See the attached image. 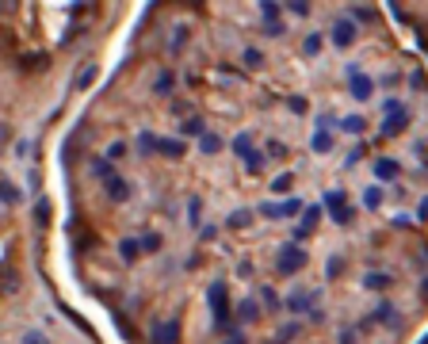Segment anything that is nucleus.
I'll list each match as a JSON object with an SVG mask.
<instances>
[{"instance_id":"obj_13","label":"nucleus","mask_w":428,"mask_h":344,"mask_svg":"<svg viewBox=\"0 0 428 344\" xmlns=\"http://www.w3.org/2000/svg\"><path fill=\"white\" fill-rule=\"evenodd\" d=\"M157 150L165 157H184V142H173V138H165V142H157Z\"/></svg>"},{"instance_id":"obj_33","label":"nucleus","mask_w":428,"mask_h":344,"mask_svg":"<svg viewBox=\"0 0 428 344\" xmlns=\"http://www.w3.org/2000/svg\"><path fill=\"white\" fill-rule=\"evenodd\" d=\"M173 88V73H161V81H157V92H168Z\"/></svg>"},{"instance_id":"obj_7","label":"nucleus","mask_w":428,"mask_h":344,"mask_svg":"<svg viewBox=\"0 0 428 344\" xmlns=\"http://www.w3.org/2000/svg\"><path fill=\"white\" fill-rule=\"evenodd\" d=\"M103 184H108V199H115V203L130 199V184L122 180V176H111V180H103Z\"/></svg>"},{"instance_id":"obj_35","label":"nucleus","mask_w":428,"mask_h":344,"mask_svg":"<svg viewBox=\"0 0 428 344\" xmlns=\"http://www.w3.org/2000/svg\"><path fill=\"white\" fill-rule=\"evenodd\" d=\"M378 203H383V195H378V188H371V191H367V207H371V210H375V207H378Z\"/></svg>"},{"instance_id":"obj_10","label":"nucleus","mask_w":428,"mask_h":344,"mask_svg":"<svg viewBox=\"0 0 428 344\" xmlns=\"http://www.w3.org/2000/svg\"><path fill=\"white\" fill-rule=\"evenodd\" d=\"M375 176H378V180H394V176H398V161L378 157V161H375Z\"/></svg>"},{"instance_id":"obj_24","label":"nucleus","mask_w":428,"mask_h":344,"mask_svg":"<svg viewBox=\"0 0 428 344\" xmlns=\"http://www.w3.org/2000/svg\"><path fill=\"white\" fill-rule=\"evenodd\" d=\"M222 344H249V337H245L241 329H233V333H226V337H222Z\"/></svg>"},{"instance_id":"obj_9","label":"nucleus","mask_w":428,"mask_h":344,"mask_svg":"<svg viewBox=\"0 0 428 344\" xmlns=\"http://www.w3.org/2000/svg\"><path fill=\"white\" fill-rule=\"evenodd\" d=\"M88 176H96V180H111V176H115V169H111L108 157H96V161L88 165Z\"/></svg>"},{"instance_id":"obj_14","label":"nucleus","mask_w":428,"mask_h":344,"mask_svg":"<svg viewBox=\"0 0 428 344\" xmlns=\"http://www.w3.org/2000/svg\"><path fill=\"white\" fill-rule=\"evenodd\" d=\"M249 222H253L249 210H233V215L226 218V226H230V230H241V226H249Z\"/></svg>"},{"instance_id":"obj_38","label":"nucleus","mask_w":428,"mask_h":344,"mask_svg":"<svg viewBox=\"0 0 428 344\" xmlns=\"http://www.w3.org/2000/svg\"><path fill=\"white\" fill-rule=\"evenodd\" d=\"M245 61H249V65H260V50H245Z\"/></svg>"},{"instance_id":"obj_4","label":"nucleus","mask_w":428,"mask_h":344,"mask_svg":"<svg viewBox=\"0 0 428 344\" xmlns=\"http://www.w3.org/2000/svg\"><path fill=\"white\" fill-rule=\"evenodd\" d=\"M367 321H378V325H386V329H394V325L402 321V314H398V306H394V302H378V310L371 314Z\"/></svg>"},{"instance_id":"obj_21","label":"nucleus","mask_w":428,"mask_h":344,"mask_svg":"<svg viewBox=\"0 0 428 344\" xmlns=\"http://www.w3.org/2000/svg\"><path fill=\"white\" fill-rule=\"evenodd\" d=\"M302 50H306V58H318V54H321V35H310Z\"/></svg>"},{"instance_id":"obj_28","label":"nucleus","mask_w":428,"mask_h":344,"mask_svg":"<svg viewBox=\"0 0 428 344\" xmlns=\"http://www.w3.org/2000/svg\"><path fill=\"white\" fill-rule=\"evenodd\" d=\"M138 146H141L146 153H154V150H157V138H154V134H141V142H138Z\"/></svg>"},{"instance_id":"obj_3","label":"nucleus","mask_w":428,"mask_h":344,"mask_svg":"<svg viewBox=\"0 0 428 344\" xmlns=\"http://www.w3.org/2000/svg\"><path fill=\"white\" fill-rule=\"evenodd\" d=\"M332 46H337V50H348V46H356V27H352L348 16H340V20L332 23Z\"/></svg>"},{"instance_id":"obj_2","label":"nucleus","mask_w":428,"mask_h":344,"mask_svg":"<svg viewBox=\"0 0 428 344\" xmlns=\"http://www.w3.org/2000/svg\"><path fill=\"white\" fill-rule=\"evenodd\" d=\"M149 344H180V321L176 318H157L149 325Z\"/></svg>"},{"instance_id":"obj_29","label":"nucleus","mask_w":428,"mask_h":344,"mask_svg":"<svg viewBox=\"0 0 428 344\" xmlns=\"http://www.w3.org/2000/svg\"><path fill=\"white\" fill-rule=\"evenodd\" d=\"M352 16L356 20H375V8H352Z\"/></svg>"},{"instance_id":"obj_1","label":"nucleus","mask_w":428,"mask_h":344,"mask_svg":"<svg viewBox=\"0 0 428 344\" xmlns=\"http://www.w3.org/2000/svg\"><path fill=\"white\" fill-rule=\"evenodd\" d=\"M302 268H306V249H302L299 241L283 245L279 249V272L283 275H294V272H302Z\"/></svg>"},{"instance_id":"obj_30","label":"nucleus","mask_w":428,"mask_h":344,"mask_svg":"<svg viewBox=\"0 0 428 344\" xmlns=\"http://www.w3.org/2000/svg\"><path fill=\"white\" fill-rule=\"evenodd\" d=\"M260 299H264V302H268V306H272V310H275V306H279V299H275V295H272V287H260Z\"/></svg>"},{"instance_id":"obj_27","label":"nucleus","mask_w":428,"mask_h":344,"mask_svg":"<svg viewBox=\"0 0 428 344\" xmlns=\"http://www.w3.org/2000/svg\"><path fill=\"white\" fill-rule=\"evenodd\" d=\"M345 130H352V134H359V130H364V119H359V115L345 119Z\"/></svg>"},{"instance_id":"obj_37","label":"nucleus","mask_w":428,"mask_h":344,"mask_svg":"<svg viewBox=\"0 0 428 344\" xmlns=\"http://www.w3.org/2000/svg\"><path fill=\"white\" fill-rule=\"evenodd\" d=\"M268 153H272V157H287V146H283V142H272Z\"/></svg>"},{"instance_id":"obj_6","label":"nucleus","mask_w":428,"mask_h":344,"mask_svg":"<svg viewBox=\"0 0 428 344\" xmlns=\"http://www.w3.org/2000/svg\"><path fill=\"white\" fill-rule=\"evenodd\" d=\"M20 287H23V280H20V272H16L12 264L0 268V291H4V295H20Z\"/></svg>"},{"instance_id":"obj_34","label":"nucleus","mask_w":428,"mask_h":344,"mask_svg":"<svg viewBox=\"0 0 428 344\" xmlns=\"http://www.w3.org/2000/svg\"><path fill=\"white\" fill-rule=\"evenodd\" d=\"M306 107H310V104H306V100H299V96H294V100H291V111H294V115H306Z\"/></svg>"},{"instance_id":"obj_31","label":"nucleus","mask_w":428,"mask_h":344,"mask_svg":"<svg viewBox=\"0 0 428 344\" xmlns=\"http://www.w3.org/2000/svg\"><path fill=\"white\" fill-rule=\"evenodd\" d=\"M122 153H127V146H122V142H115V146H111V150H108V161H119Z\"/></svg>"},{"instance_id":"obj_8","label":"nucleus","mask_w":428,"mask_h":344,"mask_svg":"<svg viewBox=\"0 0 428 344\" xmlns=\"http://www.w3.org/2000/svg\"><path fill=\"white\" fill-rule=\"evenodd\" d=\"M371 88H375V85H371L364 73L352 69V96H356V100H367V96H371Z\"/></svg>"},{"instance_id":"obj_23","label":"nucleus","mask_w":428,"mask_h":344,"mask_svg":"<svg viewBox=\"0 0 428 344\" xmlns=\"http://www.w3.org/2000/svg\"><path fill=\"white\" fill-rule=\"evenodd\" d=\"M329 146H332V138L325 134V130H321V134H313V150H318V153H325Z\"/></svg>"},{"instance_id":"obj_19","label":"nucleus","mask_w":428,"mask_h":344,"mask_svg":"<svg viewBox=\"0 0 428 344\" xmlns=\"http://www.w3.org/2000/svg\"><path fill=\"white\" fill-rule=\"evenodd\" d=\"M199 150H203V153H218V150H222V142H218V134H203V142H199Z\"/></svg>"},{"instance_id":"obj_11","label":"nucleus","mask_w":428,"mask_h":344,"mask_svg":"<svg viewBox=\"0 0 428 344\" xmlns=\"http://www.w3.org/2000/svg\"><path fill=\"white\" fill-rule=\"evenodd\" d=\"M364 287H367V291H383V287H390V275L371 272V275H364Z\"/></svg>"},{"instance_id":"obj_36","label":"nucleus","mask_w":428,"mask_h":344,"mask_svg":"<svg viewBox=\"0 0 428 344\" xmlns=\"http://www.w3.org/2000/svg\"><path fill=\"white\" fill-rule=\"evenodd\" d=\"M199 130H203V123H199V119H187V123H184V134H199Z\"/></svg>"},{"instance_id":"obj_5","label":"nucleus","mask_w":428,"mask_h":344,"mask_svg":"<svg viewBox=\"0 0 428 344\" xmlns=\"http://www.w3.org/2000/svg\"><path fill=\"white\" fill-rule=\"evenodd\" d=\"M345 199H348L345 191H329L325 195V207L332 210V218H337V222H352V210L345 207Z\"/></svg>"},{"instance_id":"obj_12","label":"nucleus","mask_w":428,"mask_h":344,"mask_svg":"<svg viewBox=\"0 0 428 344\" xmlns=\"http://www.w3.org/2000/svg\"><path fill=\"white\" fill-rule=\"evenodd\" d=\"M237 318H245V321H256V318H260V306H256L253 299H245L241 306H237Z\"/></svg>"},{"instance_id":"obj_22","label":"nucleus","mask_w":428,"mask_h":344,"mask_svg":"<svg viewBox=\"0 0 428 344\" xmlns=\"http://www.w3.org/2000/svg\"><path fill=\"white\" fill-rule=\"evenodd\" d=\"M122 256H127V264H134V260H138V241H122Z\"/></svg>"},{"instance_id":"obj_16","label":"nucleus","mask_w":428,"mask_h":344,"mask_svg":"<svg viewBox=\"0 0 428 344\" xmlns=\"http://www.w3.org/2000/svg\"><path fill=\"white\" fill-rule=\"evenodd\" d=\"M20 344H50V337H46L42 329H27L23 337H20Z\"/></svg>"},{"instance_id":"obj_18","label":"nucleus","mask_w":428,"mask_h":344,"mask_svg":"<svg viewBox=\"0 0 428 344\" xmlns=\"http://www.w3.org/2000/svg\"><path fill=\"white\" fill-rule=\"evenodd\" d=\"M233 150H237V157H241V153H253V134H237L233 138Z\"/></svg>"},{"instance_id":"obj_20","label":"nucleus","mask_w":428,"mask_h":344,"mask_svg":"<svg viewBox=\"0 0 428 344\" xmlns=\"http://www.w3.org/2000/svg\"><path fill=\"white\" fill-rule=\"evenodd\" d=\"M310 302H313V295H291L287 299L291 310H310Z\"/></svg>"},{"instance_id":"obj_15","label":"nucleus","mask_w":428,"mask_h":344,"mask_svg":"<svg viewBox=\"0 0 428 344\" xmlns=\"http://www.w3.org/2000/svg\"><path fill=\"white\" fill-rule=\"evenodd\" d=\"M325 275H329V280H340V275H345V256H332L325 264Z\"/></svg>"},{"instance_id":"obj_32","label":"nucleus","mask_w":428,"mask_h":344,"mask_svg":"<svg viewBox=\"0 0 428 344\" xmlns=\"http://www.w3.org/2000/svg\"><path fill=\"white\" fill-rule=\"evenodd\" d=\"M184 42H187V31H173V50H184Z\"/></svg>"},{"instance_id":"obj_25","label":"nucleus","mask_w":428,"mask_h":344,"mask_svg":"<svg viewBox=\"0 0 428 344\" xmlns=\"http://www.w3.org/2000/svg\"><path fill=\"white\" fill-rule=\"evenodd\" d=\"M287 12L291 16H310V4L306 0H294V4H287Z\"/></svg>"},{"instance_id":"obj_17","label":"nucleus","mask_w":428,"mask_h":344,"mask_svg":"<svg viewBox=\"0 0 428 344\" xmlns=\"http://www.w3.org/2000/svg\"><path fill=\"white\" fill-rule=\"evenodd\" d=\"M92 77H96V65H81V73H77V88H88V85H92Z\"/></svg>"},{"instance_id":"obj_26","label":"nucleus","mask_w":428,"mask_h":344,"mask_svg":"<svg viewBox=\"0 0 428 344\" xmlns=\"http://www.w3.org/2000/svg\"><path fill=\"white\" fill-rule=\"evenodd\" d=\"M245 165H249V172H260L264 157H260V153H245Z\"/></svg>"}]
</instances>
